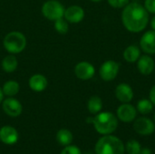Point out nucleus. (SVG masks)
<instances>
[{
  "label": "nucleus",
  "instance_id": "obj_24",
  "mask_svg": "<svg viewBox=\"0 0 155 154\" xmlns=\"http://www.w3.org/2000/svg\"><path fill=\"white\" fill-rule=\"evenodd\" d=\"M141 145L135 140H131L127 143L125 146V150L127 151L128 154H139L141 152Z\"/></svg>",
  "mask_w": 155,
  "mask_h": 154
},
{
  "label": "nucleus",
  "instance_id": "obj_10",
  "mask_svg": "<svg viewBox=\"0 0 155 154\" xmlns=\"http://www.w3.org/2000/svg\"><path fill=\"white\" fill-rule=\"evenodd\" d=\"M140 48L147 54H155V31H146L140 39Z\"/></svg>",
  "mask_w": 155,
  "mask_h": 154
},
{
  "label": "nucleus",
  "instance_id": "obj_26",
  "mask_svg": "<svg viewBox=\"0 0 155 154\" xmlns=\"http://www.w3.org/2000/svg\"><path fill=\"white\" fill-rule=\"evenodd\" d=\"M61 154H82L81 150L75 145H67L64 146V149L62 151Z\"/></svg>",
  "mask_w": 155,
  "mask_h": 154
},
{
  "label": "nucleus",
  "instance_id": "obj_23",
  "mask_svg": "<svg viewBox=\"0 0 155 154\" xmlns=\"http://www.w3.org/2000/svg\"><path fill=\"white\" fill-rule=\"evenodd\" d=\"M54 28L58 33L62 34H66L69 30L68 22L64 19V17H61L54 21Z\"/></svg>",
  "mask_w": 155,
  "mask_h": 154
},
{
  "label": "nucleus",
  "instance_id": "obj_20",
  "mask_svg": "<svg viewBox=\"0 0 155 154\" xmlns=\"http://www.w3.org/2000/svg\"><path fill=\"white\" fill-rule=\"evenodd\" d=\"M87 108L88 111L92 113V114H97L101 112L102 108H103V101L102 99L97 96V95H94L92 96L87 103Z\"/></svg>",
  "mask_w": 155,
  "mask_h": 154
},
{
  "label": "nucleus",
  "instance_id": "obj_31",
  "mask_svg": "<svg viewBox=\"0 0 155 154\" xmlns=\"http://www.w3.org/2000/svg\"><path fill=\"white\" fill-rule=\"evenodd\" d=\"M3 98H4V93L2 91V88H0V103H2L3 101Z\"/></svg>",
  "mask_w": 155,
  "mask_h": 154
},
{
  "label": "nucleus",
  "instance_id": "obj_28",
  "mask_svg": "<svg viewBox=\"0 0 155 154\" xmlns=\"http://www.w3.org/2000/svg\"><path fill=\"white\" fill-rule=\"evenodd\" d=\"M149 98L151 100V102L155 105V84L151 88L150 93H149Z\"/></svg>",
  "mask_w": 155,
  "mask_h": 154
},
{
  "label": "nucleus",
  "instance_id": "obj_22",
  "mask_svg": "<svg viewBox=\"0 0 155 154\" xmlns=\"http://www.w3.org/2000/svg\"><path fill=\"white\" fill-rule=\"evenodd\" d=\"M153 109V103L150 99H142L137 103L136 110L142 114H149Z\"/></svg>",
  "mask_w": 155,
  "mask_h": 154
},
{
  "label": "nucleus",
  "instance_id": "obj_21",
  "mask_svg": "<svg viewBox=\"0 0 155 154\" xmlns=\"http://www.w3.org/2000/svg\"><path fill=\"white\" fill-rule=\"evenodd\" d=\"M18 63L15 56L10 54L5 56L2 61V68L6 73H12L17 68Z\"/></svg>",
  "mask_w": 155,
  "mask_h": 154
},
{
  "label": "nucleus",
  "instance_id": "obj_9",
  "mask_svg": "<svg viewBox=\"0 0 155 154\" xmlns=\"http://www.w3.org/2000/svg\"><path fill=\"white\" fill-rule=\"evenodd\" d=\"M2 107L5 114L10 117H17L22 113L23 111L21 103L14 97H8L4 100Z\"/></svg>",
  "mask_w": 155,
  "mask_h": 154
},
{
  "label": "nucleus",
  "instance_id": "obj_32",
  "mask_svg": "<svg viewBox=\"0 0 155 154\" xmlns=\"http://www.w3.org/2000/svg\"><path fill=\"white\" fill-rule=\"evenodd\" d=\"M90 1H92V2H95V3H97V2H101V1H103V0H90Z\"/></svg>",
  "mask_w": 155,
  "mask_h": 154
},
{
  "label": "nucleus",
  "instance_id": "obj_12",
  "mask_svg": "<svg viewBox=\"0 0 155 154\" xmlns=\"http://www.w3.org/2000/svg\"><path fill=\"white\" fill-rule=\"evenodd\" d=\"M19 135L15 128L10 125H5L0 129V141L6 145H14L17 143Z\"/></svg>",
  "mask_w": 155,
  "mask_h": 154
},
{
  "label": "nucleus",
  "instance_id": "obj_1",
  "mask_svg": "<svg viewBox=\"0 0 155 154\" xmlns=\"http://www.w3.org/2000/svg\"><path fill=\"white\" fill-rule=\"evenodd\" d=\"M122 23L131 33L143 32L149 24V13L143 5L137 2L129 3L122 12Z\"/></svg>",
  "mask_w": 155,
  "mask_h": 154
},
{
  "label": "nucleus",
  "instance_id": "obj_25",
  "mask_svg": "<svg viewBox=\"0 0 155 154\" xmlns=\"http://www.w3.org/2000/svg\"><path fill=\"white\" fill-rule=\"evenodd\" d=\"M107 2L114 8H124L130 3V0H107Z\"/></svg>",
  "mask_w": 155,
  "mask_h": 154
},
{
  "label": "nucleus",
  "instance_id": "obj_7",
  "mask_svg": "<svg viewBox=\"0 0 155 154\" xmlns=\"http://www.w3.org/2000/svg\"><path fill=\"white\" fill-rule=\"evenodd\" d=\"M137 115V110L136 108L130 104L129 103H123L117 108L116 111V116L118 120L122 121L123 123H131L135 120Z\"/></svg>",
  "mask_w": 155,
  "mask_h": 154
},
{
  "label": "nucleus",
  "instance_id": "obj_18",
  "mask_svg": "<svg viewBox=\"0 0 155 154\" xmlns=\"http://www.w3.org/2000/svg\"><path fill=\"white\" fill-rule=\"evenodd\" d=\"M73 134L67 129H61L56 133V141L59 144L63 146L70 145L73 142Z\"/></svg>",
  "mask_w": 155,
  "mask_h": 154
},
{
  "label": "nucleus",
  "instance_id": "obj_6",
  "mask_svg": "<svg viewBox=\"0 0 155 154\" xmlns=\"http://www.w3.org/2000/svg\"><path fill=\"white\" fill-rule=\"evenodd\" d=\"M120 70V64L114 60H107L102 64L99 69V74L104 82H111L116 78Z\"/></svg>",
  "mask_w": 155,
  "mask_h": 154
},
{
  "label": "nucleus",
  "instance_id": "obj_15",
  "mask_svg": "<svg viewBox=\"0 0 155 154\" xmlns=\"http://www.w3.org/2000/svg\"><path fill=\"white\" fill-rule=\"evenodd\" d=\"M134 90L128 84L122 83L115 88V96L118 101L123 103H130L134 98Z\"/></svg>",
  "mask_w": 155,
  "mask_h": 154
},
{
  "label": "nucleus",
  "instance_id": "obj_17",
  "mask_svg": "<svg viewBox=\"0 0 155 154\" xmlns=\"http://www.w3.org/2000/svg\"><path fill=\"white\" fill-rule=\"evenodd\" d=\"M124 59L128 63H135L141 56V48L135 44L127 46L124 51Z\"/></svg>",
  "mask_w": 155,
  "mask_h": 154
},
{
  "label": "nucleus",
  "instance_id": "obj_33",
  "mask_svg": "<svg viewBox=\"0 0 155 154\" xmlns=\"http://www.w3.org/2000/svg\"><path fill=\"white\" fill-rule=\"evenodd\" d=\"M85 154H93V153H90V152H88V153H85Z\"/></svg>",
  "mask_w": 155,
  "mask_h": 154
},
{
  "label": "nucleus",
  "instance_id": "obj_14",
  "mask_svg": "<svg viewBox=\"0 0 155 154\" xmlns=\"http://www.w3.org/2000/svg\"><path fill=\"white\" fill-rule=\"evenodd\" d=\"M64 17L69 23H80L84 17V10L79 5H71L64 10Z\"/></svg>",
  "mask_w": 155,
  "mask_h": 154
},
{
  "label": "nucleus",
  "instance_id": "obj_11",
  "mask_svg": "<svg viewBox=\"0 0 155 154\" xmlns=\"http://www.w3.org/2000/svg\"><path fill=\"white\" fill-rule=\"evenodd\" d=\"M74 74L78 79L89 80L94 77L95 74L94 66L88 62H80L74 67Z\"/></svg>",
  "mask_w": 155,
  "mask_h": 154
},
{
  "label": "nucleus",
  "instance_id": "obj_2",
  "mask_svg": "<svg viewBox=\"0 0 155 154\" xmlns=\"http://www.w3.org/2000/svg\"><path fill=\"white\" fill-rule=\"evenodd\" d=\"M93 124L95 131L104 135L113 133L118 127V118L113 113L103 112L94 117Z\"/></svg>",
  "mask_w": 155,
  "mask_h": 154
},
{
  "label": "nucleus",
  "instance_id": "obj_29",
  "mask_svg": "<svg viewBox=\"0 0 155 154\" xmlns=\"http://www.w3.org/2000/svg\"><path fill=\"white\" fill-rule=\"evenodd\" d=\"M139 154H152V151L149 148H143L141 149V152Z\"/></svg>",
  "mask_w": 155,
  "mask_h": 154
},
{
  "label": "nucleus",
  "instance_id": "obj_3",
  "mask_svg": "<svg viewBox=\"0 0 155 154\" xmlns=\"http://www.w3.org/2000/svg\"><path fill=\"white\" fill-rule=\"evenodd\" d=\"M96 154H124V143L113 135H104L100 138L94 147Z\"/></svg>",
  "mask_w": 155,
  "mask_h": 154
},
{
  "label": "nucleus",
  "instance_id": "obj_34",
  "mask_svg": "<svg viewBox=\"0 0 155 154\" xmlns=\"http://www.w3.org/2000/svg\"><path fill=\"white\" fill-rule=\"evenodd\" d=\"M154 123H155V114H154Z\"/></svg>",
  "mask_w": 155,
  "mask_h": 154
},
{
  "label": "nucleus",
  "instance_id": "obj_5",
  "mask_svg": "<svg viewBox=\"0 0 155 154\" xmlns=\"http://www.w3.org/2000/svg\"><path fill=\"white\" fill-rule=\"evenodd\" d=\"M64 5L57 0H48L42 6V14L44 16L53 21L64 17Z\"/></svg>",
  "mask_w": 155,
  "mask_h": 154
},
{
  "label": "nucleus",
  "instance_id": "obj_8",
  "mask_svg": "<svg viewBox=\"0 0 155 154\" xmlns=\"http://www.w3.org/2000/svg\"><path fill=\"white\" fill-rule=\"evenodd\" d=\"M134 130L141 135L146 136L153 133L155 130V123L149 118L141 117L134 121Z\"/></svg>",
  "mask_w": 155,
  "mask_h": 154
},
{
  "label": "nucleus",
  "instance_id": "obj_4",
  "mask_svg": "<svg viewBox=\"0 0 155 154\" xmlns=\"http://www.w3.org/2000/svg\"><path fill=\"white\" fill-rule=\"evenodd\" d=\"M26 45V38L20 32H10L4 39V47L10 54L21 53Z\"/></svg>",
  "mask_w": 155,
  "mask_h": 154
},
{
  "label": "nucleus",
  "instance_id": "obj_16",
  "mask_svg": "<svg viewBox=\"0 0 155 154\" xmlns=\"http://www.w3.org/2000/svg\"><path fill=\"white\" fill-rule=\"evenodd\" d=\"M47 84L48 83H47L46 77L40 74H34L29 79V87L33 91L37 92V93H40L45 90V88L47 87Z\"/></svg>",
  "mask_w": 155,
  "mask_h": 154
},
{
  "label": "nucleus",
  "instance_id": "obj_27",
  "mask_svg": "<svg viewBox=\"0 0 155 154\" xmlns=\"http://www.w3.org/2000/svg\"><path fill=\"white\" fill-rule=\"evenodd\" d=\"M143 6L150 14L155 15V0H144Z\"/></svg>",
  "mask_w": 155,
  "mask_h": 154
},
{
  "label": "nucleus",
  "instance_id": "obj_19",
  "mask_svg": "<svg viewBox=\"0 0 155 154\" xmlns=\"http://www.w3.org/2000/svg\"><path fill=\"white\" fill-rule=\"evenodd\" d=\"M20 86L19 84L16 81L14 80H10L7 81L6 83H5L2 91L4 93V95H6L8 97H14L15 95H16L19 92Z\"/></svg>",
  "mask_w": 155,
  "mask_h": 154
},
{
  "label": "nucleus",
  "instance_id": "obj_13",
  "mask_svg": "<svg viewBox=\"0 0 155 154\" xmlns=\"http://www.w3.org/2000/svg\"><path fill=\"white\" fill-rule=\"evenodd\" d=\"M137 69L143 75H150L155 70V62L150 54L141 55L137 61Z\"/></svg>",
  "mask_w": 155,
  "mask_h": 154
},
{
  "label": "nucleus",
  "instance_id": "obj_30",
  "mask_svg": "<svg viewBox=\"0 0 155 154\" xmlns=\"http://www.w3.org/2000/svg\"><path fill=\"white\" fill-rule=\"evenodd\" d=\"M150 25H151L152 29L155 31V15H153V18L151 19V21H150Z\"/></svg>",
  "mask_w": 155,
  "mask_h": 154
}]
</instances>
